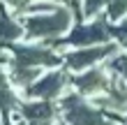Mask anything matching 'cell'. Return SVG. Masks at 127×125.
I'll use <instances>...</instances> for the list:
<instances>
[{
	"mask_svg": "<svg viewBox=\"0 0 127 125\" xmlns=\"http://www.w3.org/2000/svg\"><path fill=\"white\" fill-rule=\"evenodd\" d=\"M0 125H7V121H5V116L0 114Z\"/></svg>",
	"mask_w": 127,
	"mask_h": 125,
	"instance_id": "obj_18",
	"label": "cell"
},
{
	"mask_svg": "<svg viewBox=\"0 0 127 125\" xmlns=\"http://www.w3.org/2000/svg\"><path fill=\"white\" fill-rule=\"evenodd\" d=\"M67 90H72V72L65 65L44 70L39 79L32 81L23 90V97H42V100H60Z\"/></svg>",
	"mask_w": 127,
	"mask_h": 125,
	"instance_id": "obj_6",
	"label": "cell"
},
{
	"mask_svg": "<svg viewBox=\"0 0 127 125\" xmlns=\"http://www.w3.org/2000/svg\"><path fill=\"white\" fill-rule=\"evenodd\" d=\"M60 2H65V5H69V7H74V9H76V14H79V7H81V0H60Z\"/></svg>",
	"mask_w": 127,
	"mask_h": 125,
	"instance_id": "obj_16",
	"label": "cell"
},
{
	"mask_svg": "<svg viewBox=\"0 0 127 125\" xmlns=\"http://www.w3.org/2000/svg\"><path fill=\"white\" fill-rule=\"evenodd\" d=\"M21 40H26L23 21L0 2V44H12Z\"/></svg>",
	"mask_w": 127,
	"mask_h": 125,
	"instance_id": "obj_10",
	"label": "cell"
},
{
	"mask_svg": "<svg viewBox=\"0 0 127 125\" xmlns=\"http://www.w3.org/2000/svg\"><path fill=\"white\" fill-rule=\"evenodd\" d=\"M26 28V40L32 42H46V44H58L67 33L72 30V26L79 21V14L69 5H58L51 12H39V14H21Z\"/></svg>",
	"mask_w": 127,
	"mask_h": 125,
	"instance_id": "obj_1",
	"label": "cell"
},
{
	"mask_svg": "<svg viewBox=\"0 0 127 125\" xmlns=\"http://www.w3.org/2000/svg\"><path fill=\"white\" fill-rule=\"evenodd\" d=\"M113 2V0H81L79 7V19H95L99 14L106 12V7Z\"/></svg>",
	"mask_w": 127,
	"mask_h": 125,
	"instance_id": "obj_11",
	"label": "cell"
},
{
	"mask_svg": "<svg viewBox=\"0 0 127 125\" xmlns=\"http://www.w3.org/2000/svg\"><path fill=\"white\" fill-rule=\"evenodd\" d=\"M120 125H127V116H123V118H120Z\"/></svg>",
	"mask_w": 127,
	"mask_h": 125,
	"instance_id": "obj_19",
	"label": "cell"
},
{
	"mask_svg": "<svg viewBox=\"0 0 127 125\" xmlns=\"http://www.w3.org/2000/svg\"><path fill=\"white\" fill-rule=\"evenodd\" d=\"M12 60L7 65H21V67H58L63 65V51L56 44L46 42H32V40H21L9 44Z\"/></svg>",
	"mask_w": 127,
	"mask_h": 125,
	"instance_id": "obj_2",
	"label": "cell"
},
{
	"mask_svg": "<svg viewBox=\"0 0 127 125\" xmlns=\"http://www.w3.org/2000/svg\"><path fill=\"white\" fill-rule=\"evenodd\" d=\"M106 19L111 21V23H116V21H120L127 16V0H113L109 7H106Z\"/></svg>",
	"mask_w": 127,
	"mask_h": 125,
	"instance_id": "obj_14",
	"label": "cell"
},
{
	"mask_svg": "<svg viewBox=\"0 0 127 125\" xmlns=\"http://www.w3.org/2000/svg\"><path fill=\"white\" fill-rule=\"evenodd\" d=\"M106 65H109V70L111 72H116V74H120L125 81H127V51H123V49H118L113 56L106 60Z\"/></svg>",
	"mask_w": 127,
	"mask_h": 125,
	"instance_id": "obj_12",
	"label": "cell"
},
{
	"mask_svg": "<svg viewBox=\"0 0 127 125\" xmlns=\"http://www.w3.org/2000/svg\"><path fill=\"white\" fill-rule=\"evenodd\" d=\"M0 2H2L9 12H14V14L19 16V14H23V9L32 2V0H0Z\"/></svg>",
	"mask_w": 127,
	"mask_h": 125,
	"instance_id": "obj_15",
	"label": "cell"
},
{
	"mask_svg": "<svg viewBox=\"0 0 127 125\" xmlns=\"http://www.w3.org/2000/svg\"><path fill=\"white\" fill-rule=\"evenodd\" d=\"M111 74H113V72L109 70L106 63L95 65V67H90V70H83V72L72 74V88L76 93L86 95V97H95V95L104 93L111 86Z\"/></svg>",
	"mask_w": 127,
	"mask_h": 125,
	"instance_id": "obj_8",
	"label": "cell"
},
{
	"mask_svg": "<svg viewBox=\"0 0 127 125\" xmlns=\"http://www.w3.org/2000/svg\"><path fill=\"white\" fill-rule=\"evenodd\" d=\"M111 40L118 42V46L123 51H127V16L111 23Z\"/></svg>",
	"mask_w": 127,
	"mask_h": 125,
	"instance_id": "obj_13",
	"label": "cell"
},
{
	"mask_svg": "<svg viewBox=\"0 0 127 125\" xmlns=\"http://www.w3.org/2000/svg\"><path fill=\"white\" fill-rule=\"evenodd\" d=\"M58 104H60L63 121L67 125H120L111 116H106L102 109H97L86 95L76 93L74 88L58 100Z\"/></svg>",
	"mask_w": 127,
	"mask_h": 125,
	"instance_id": "obj_3",
	"label": "cell"
},
{
	"mask_svg": "<svg viewBox=\"0 0 127 125\" xmlns=\"http://www.w3.org/2000/svg\"><path fill=\"white\" fill-rule=\"evenodd\" d=\"M21 100H23V95H21V90L12 83L7 65L0 63V114L5 116L7 125H12L14 121L21 118V114H19Z\"/></svg>",
	"mask_w": 127,
	"mask_h": 125,
	"instance_id": "obj_9",
	"label": "cell"
},
{
	"mask_svg": "<svg viewBox=\"0 0 127 125\" xmlns=\"http://www.w3.org/2000/svg\"><path fill=\"white\" fill-rule=\"evenodd\" d=\"M120 49L118 42H102V44H90V46H65L63 51V65L72 74L76 72H83V70H90L95 65H102L106 63L116 51Z\"/></svg>",
	"mask_w": 127,
	"mask_h": 125,
	"instance_id": "obj_5",
	"label": "cell"
},
{
	"mask_svg": "<svg viewBox=\"0 0 127 125\" xmlns=\"http://www.w3.org/2000/svg\"><path fill=\"white\" fill-rule=\"evenodd\" d=\"M111 42V21L106 14H99L95 19H79L72 26V30L56 44L58 49L65 46H90V44Z\"/></svg>",
	"mask_w": 127,
	"mask_h": 125,
	"instance_id": "obj_4",
	"label": "cell"
},
{
	"mask_svg": "<svg viewBox=\"0 0 127 125\" xmlns=\"http://www.w3.org/2000/svg\"><path fill=\"white\" fill-rule=\"evenodd\" d=\"M12 125H28V121H23V118H19V121H14Z\"/></svg>",
	"mask_w": 127,
	"mask_h": 125,
	"instance_id": "obj_17",
	"label": "cell"
},
{
	"mask_svg": "<svg viewBox=\"0 0 127 125\" xmlns=\"http://www.w3.org/2000/svg\"><path fill=\"white\" fill-rule=\"evenodd\" d=\"M19 114L23 121H28V125H58L63 121V111H60L58 100L23 97Z\"/></svg>",
	"mask_w": 127,
	"mask_h": 125,
	"instance_id": "obj_7",
	"label": "cell"
}]
</instances>
